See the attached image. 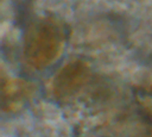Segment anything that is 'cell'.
I'll list each match as a JSON object with an SVG mask.
<instances>
[{
	"mask_svg": "<svg viewBox=\"0 0 152 137\" xmlns=\"http://www.w3.org/2000/svg\"><path fill=\"white\" fill-rule=\"evenodd\" d=\"M134 101L140 118L152 126V86L138 87L134 91Z\"/></svg>",
	"mask_w": 152,
	"mask_h": 137,
	"instance_id": "3",
	"label": "cell"
},
{
	"mask_svg": "<svg viewBox=\"0 0 152 137\" xmlns=\"http://www.w3.org/2000/svg\"><path fill=\"white\" fill-rule=\"evenodd\" d=\"M28 92L27 87L20 82H13L8 83V91L4 89L2 96H4V105L8 104L10 107H13V105L21 102L26 98V93Z\"/></svg>",
	"mask_w": 152,
	"mask_h": 137,
	"instance_id": "4",
	"label": "cell"
},
{
	"mask_svg": "<svg viewBox=\"0 0 152 137\" xmlns=\"http://www.w3.org/2000/svg\"><path fill=\"white\" fill-rule=\"evenodd\" d=\"M59 49L61 33L58 29L51 23L43 21L28 33L25 44V56L31 66L43 68L55 60Z\"/></svg>",
	"mask_w": 152,
	"mask_h": 137,
	"instance_id": "1",
	"label": "cell"
},
{
	"mask_svg": "<svg viewBox=\"0 0 152 137\" xmlns=\"http://www.w3.org/2000/svg\"><path fill=\"white\" fill-rule=\"evenodd\" d=\"M88 77V69L81 62L66 64L55 77L53 92L58 98H65L77 92Z\"/></svg>",
	"mask_w": 152,
	"mask_h": 137,
	"instance_id": "2",
	"label": "cell"
}]
</instances>
